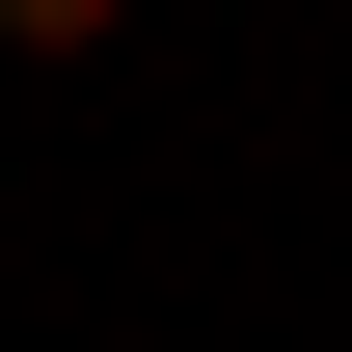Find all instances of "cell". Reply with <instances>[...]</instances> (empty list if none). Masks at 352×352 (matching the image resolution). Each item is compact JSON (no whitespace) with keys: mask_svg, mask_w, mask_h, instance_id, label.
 <instances>
[{"mask_svg":"<svg viewBox=\"0 0 352 352\" xmlns=\"http://www.w3.org/2000/svg\"><path fill=\"white\" fill-rule=\"evenodd\" d=\"M109 28H135V0H0V54H109Z\"/></svg>","mask_w":352,"mask_h":352,"instance_id":"1","label":"cell"}]
</instances>
